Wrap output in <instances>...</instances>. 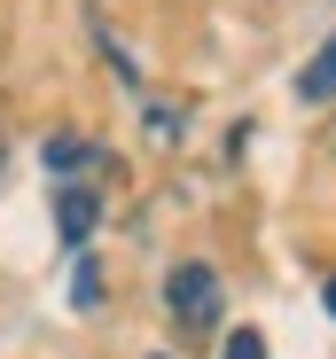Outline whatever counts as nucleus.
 Listing matches in <instances>:
<instances>
[{
  "instance_id": "nucleus-8",
  "label": "nucleus",
  "mask_w": 336,
  "mask_h": 359,
  "mask_svg": "<svg viewBox=\"0 0 336 359\" xmlns=\"http://www.w3.org/2000/svg\"><path fill=\"white\" fill-rule=\"evenodd\" d=\"M321 305H328V320H336V273H328V281H321Z\"/></svg>"
},
{
  "instance_id": "nucleus-7",
  "label": "nucleus",
  "mask_w": 336,
  "mask_h": 359,
  "mask_svg": "<svg viewBox=\"0 0 336 359\" xmlns=\"http://www.w3.org/2000/svg\"><path fill=\"white\" fill-rule=\"evenodd\" d=\"M141 126H149V141H173V133H180V109H156V102H149Z\"/></svg>"
},
{
  "instance_id": "nucleus-5",
  "label": "nucleus",
  "mask_w": 336,
  "mask_h": 359,
  "mask_svg": "<svg viewBox=\"0 0 336 359\" xmlns=\"http://www.w3.org/2000/svg\"><path fill=\"white\" fill-rule=\"evenodd\" d=\"M71 305H79V313H94V305H102V266H94V258L71 273Z\"/></svg>"
},
{
  "instance_id": "nucleus-1",
  "label": "nucleus",
  "mask_w": 336,
  "mask_h": 359,
  "mask_svg": "<svg viewBox=\"0 0 336 359\" xmlns=\"http://www.w3.org/2000/svg\"><path fill=\"white\" fill-rule=\"evenodd\" d=\"M219 305H227V289H219V266L211 258H180L164 273V313H173L180 336H211L219 328Z\"/></svg>"
},
{
  "instance_id": "nucleus-6",
  "label": "nucleus",
  "mask_w": 336,
  "mask_h": 359,
  "mask_svg": "<svg viewBox=\"0 0 336 359\" xmlns=\"http://www.w3.org/2000/svg\"><path fill=\"white\" fill-rule=\"evenodd\" d=\"M219 359H266V336H258V328H227V344H219Z\"/></svg>"
},
{
  "instance_id": "nucleus-4",
  "label": "nucleus",
  "mask_w": 336,
  "mask_h": 359,
  "mask_svg": "<svg viewBox=\"0 0 336 359\" xmlns=\"http://www.w3.org/2000/svg\"><path fill=\"white\" fill-rule=\"evenodd\" d=\"M297 102H336V32L321 39V55L297 71Z\"/></svg>"
},
{
  "instance_id": "nucleus-2",
  "label": "nucleus",
  "mask_w": 336,
  "mask_h": 359,
  "mask_svg": "<svg viewBox=\"0 0 336 359\" xmlns=\"http://www.w3.org/2000/svg\"><path fill=\"white\" fill-rule=\"evenodd\" d=\"M94 226H102V188L94 180H63V188H55V234H63L71 250H86Z\"/></svg>"
},
{
  "instance_id": "nucleus-3",
  "label": "nucleus",
  "mask_w": 336,
  "mask_h": 359,
  "mask_svg": "<svg viewBox=\"0 0 336 359\" xmlns=\"http://www.w3.org/2000/svg\"><path fill=\"white\" fill-rule=\"evenodd\" d=\"M47 172H55V188H63V180H79V164H102V149H86L79 133H47Z\"/></svg>"
}]
</instances>
